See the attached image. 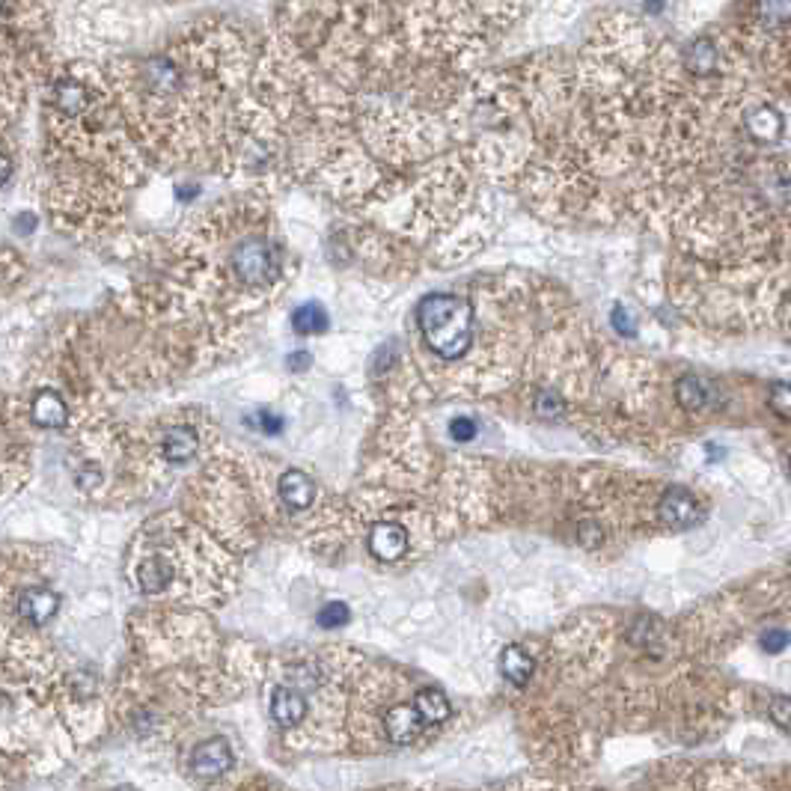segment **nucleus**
I'll return each instance as SVG.
<instances>
[{
	"label": "nucleus",
	"mask_w": 791,
	"mask_h": 791,
	"mask_svg": "<svg viewBox=\"0 0 791 791\" xmlns=\"http://www.w3.org/2000/svg\"><path fill=\"white\" fill-rule=\"evenodd\" d=\"M417 322L426 345L444 357L458 360L473 342V307L455 295H429L417 307Z\"/></svg>",
	"instance_id": "f257e3e1"
},
{
	"label": "nucleus",
	"mask_w": 791,
	"mask_h": 791,
	"mask_svg": "<svg viewBox=\"0 0 791 791\" xmlns=\"http://www.w3.org/2000/svg\"><path fill=\"white\" fill-rule=\"evenodd\" d=\"M232 268L247 283H265V280H274L280 274V256H277V250L268 241L253 238V241H244L235 250Z\"/></svg>",
	"instance_id": "f03ea898"
},
{
	"label": "nucleus",
	"mask_w": 791,
	"mask_h": 791,
	"mask_svg": "<svg viewBox=\"0 0 791 791\" xmlns=\"http://www.w3.org/2000/svg\"><path fill=\"white\" fill-rule=\"evenodd\" d=\"M658 515L670 530H690L702 521L699 503L687 488H667L661 503H658Z\"/></svg>",
	"instance_id": "7ed1b4c3"
},
{
	"label": "nucleus",
	"mask_w": 791,
	"mask_h": 791,
	"mask_svg": "<svg viewBox=\"0 0 791 791\" xmlns=\"http://www.w3.org/2000/svg\"><path fill=\"white\" fill-rule=\"evenodd\" d=\"M232 747L226 738H209L203 744H197L194 756H191V768L200 780H215L232 771Z\"/></svg>",
	"instance_id": "20e7f679"
},
{
	"label": "nucleus",
	"mask_w": 791,
	"mask_h": 791,
	"mask_svg": "<svg viewBox=\"0 0 791 791\" xmlns=\"http://www.w3.org/2000/svg\"><path fill=\"white\" fill-rule=\"evenodd\" d=\"M408 551V533L402 530V524L396 521H381L372 533H369V554L375 560L384 563H396L402 560Z\"/></svg>",
	"instance_id": "39448f33"
},
{
	"label": "nucleus",
	"mask_w": 791,
	"mask_h": 791,
	"mask_svg": "<svg viewBox=\"0 0 791 791\" xmlns=\"http://www.w3.org/2000/svg\"><path fill=\"white\" fill-rule=\"evenodd\" d=\"M60 607V598L48 586H27L18 595V616L27 619L30 625H45Z\"/></svg>",
	"instance_id": "423d86ee"
},
{
	"label": "nucleus",
	"mask_w": 791,
	"mask_h": 791,
	"mask_svg": "<svg viewBox=\"0 0 791 791\" xmlns=\"http://www.w3.org/2000/svg\"><path fill=\"white\" fill-rule=\"evenodd\" d=\"M423 726H426V720L417 711V705H396L384 717V729H387L393 744H414L420 738Z\"/></svg>",
	"instance_id": "0eeeda50"
},
{
	"label": "nucleus",
	"mask_w": 791,
	"mask_h": 791,
	"mask_svg": "<svg viewBox=\"0 0 791 791\" xmlns=\"http://www.w3.org/2000/svg\"><path fill=\"white\" fill-rule=\"evenodd\" d=\"M744 128H747V134L756 143H780L783 140V131H786V119H783V113L777 111V108L759 105V108H753V111L747 113Z\"/></svg>",
	"instance_id": "6e6552de"
},
{
	"label": "nucleus",
	"mask_w": 791,
	"mask_h": 791,
	"mask_svg": "<svg viewBox=\"0 0 791 791\" xmlns=\"http://www.w3.org/2000/svg\"><path fill=\"white\" fill-rule=\"evenodd\" d=\"M720 66V51L717 42L708 36H699L690 42V48L684 51V69L696 78H711Z\"/></svg>",
	"instance_id": "1a4fd4ad"
},
{
	"label": "nucleus",
	"mask_w": 791,
	"mask_h": 791,
	"mask_svg": "<svg viewBox=\"0 0 791 791\" xmlns=\"http://www.w3.org/2000/svg\"><path fill=\"white\" fill-rule=\"evenodd\" d=\"M316 497V485L307 473L301 470H286L280 476V500L292 509V512H301L313 503Z\"/></svg>",
	"instance_id": "9d476101"
},
{
	"label": "nucleus",
	"mask_w": 791,
	"mask_h": 791,
	"mask_svg": "<svg viewBox=\"0 0 791 791\" xmlns=\"http://www.w3.org/2000/svg\"><path fill=\"white\" fill-rule=\"evenodd\" d=\"M271 717L280 726H298L307 717V702L298 690L292 687H277L271 696Z\"/></svg>",
	"instance_id": "9b49d317"
},
{
	"label": "nucleus",
	"mask_w": 791,
	"mask_h": 791,
	"mask_svg": "<svg viewBox=\"0 0 791 791\" xmlns=\"http://www.w3.org/2000/svg\"><path fill=\"white\" fill-rule=\"evenodd\" d=\"M30 414H33V420H36L39 426H45V429H63L66 420H69V408H66V402H63L54 390H42V393H36V399H33V405H30Z\"/></svg>",
	"instance_id": "f8f14e48"
},
{
	"label": "nucleus",
	"mask_w": 791,
	"mask_h": 791,
	"mask_svg": "<svg viewBox=\"0 0 791 791\" xmlns=\"http://www.w3.org/2000/svg\"><path fill=\"white\" fill-rule=\"evenodd\" d=\"M711 393H714L711 384L705 378H699V375H681L676 381V402L678 408L687 411V414H696V411L708 408Z\"/></svg>",
	"instance_id": "ddd939ff"
},
{
	"label": "nucleus",
	"mask_w": 791,
	"mask_h": 791,
	"mask_svg": "<svg viewBox=\"0 0 791 791\" xmlns=\"http://www.w3.org/2000/svg\"><path fill=\"white\" fill-rule=\"evenodd\" d=\"M197 447H200V441H197V432L191 426H173L164 432V458L170 464H185L188 458L197 455Z\"/></svg>",
	"instance_id": "4468645a"
},
{
	"label": "nucleus",
	"mask_w": 791,
	"mask_h": 791,
	"mask_svg": "<svg viewBox=\"0 0 791 791\" xmlns=\"http://www.w3.org/2000/svg\"><path fill=\"white\" fill-rule=\"evenodd\" d=\"M500 670H503V676L509 678L512 684H524L527 678L533 676L536 661H533V655H530L527 649H521V646H506V652L500 655Z\"/></svg>",
	"instance_id": "2eb2a0df"
},
{
	"label": "nucleus",
	"mask_w": 791,
	"mask_h": 791,
	"mask_svg": "<svg viewBox=\"0 0 791 791\" xmlns=\"http://www.w3.org/2000/svg\"><path fill=\"white\" fill-rule=\"evenodd\" d=\"M414 705H417V711L423 714V720L432 723V726L450 720V699H447V693L438 690V687H426V690H420L417 699H414Z\"/></svg>",
	"instance_id": "dca6fc26"
},
{
	"label": "nucleus",
	"mask_w": 791,
	"mask_h": 791,
	"mask_svg": "<svg viewBox=\"0 0 791 791\" xmlns=\"http://www.w3.org/2000/svg\"><path fill=\"white\" fill-rule=\"evenodd\" d=\"M328 325H331V319H328L325 307L316 304V301H310V304H304V307H298L292 313V328L298 334H325Z\"/></svg>",
	"instance_id": "f3484780"
},
{
	"label": "nucleus",
	"mask_w": 791,
	"mask_h": 791,
	"mask_svg": "<svg viewBox=\"0 0 791 791\" xmlns=\"http://www.w3.org/2000/svg\"><path fill=\"white\" fill-rule=\"evenodd\" d=\"M170 580H173V565L158 560V557L140 563V568H137V586L143 592H161Z\"/></svg>",
	"instance_id": "a211bd4d"
},
{
	"label": "nucleus",
	"mask_w": 791,
	"mask_h": 791,
	"mask_svg": "<svg viewBox=\"0 0 791 791\" xmlns=\"http://www.w3.org/2000/svg\"><path fill=\"white\" fill-rule=\"evenodd\" d=\"M759 15L768 27H791V0H759Z\"/></svg>",
	"instance_id": "6ab92c4d"
},
{
	"label": "nucleus",
	"mask_w": 791,
	"mask_h": 791,
	"mask_svg": "<svg viewBox=\"0 0 791 791\" xmlns=\"http://www.w3.org/2000/svg\"><path fill=\"white\" fill-rule=\"evenodd\" d=\"M316 622H319V628H325V631H337V628H345V625L351 622V610H348V604H342V601H328V604L319 610Z\"/></svg>",
	"instance_id": "aec40b11"
},
{
	"label": "nucleus",
	"mask_w": 791,
	"mask_h": 791,
	"mask_svg": "<svg viewBox=\"0 0 791 791\" xmlns=\"http://www.w3.org/2000/svg\"><path fill=\"white\" fill-rule=\"evenodd\" d=\"M768 408L780 417V420H791V384L789 381H774L771 393H768Z\"/></svg>",
	"instance_id": "412c9836"
},
{
	"label": "nucleus",
	"mask_w": 791,
	"mask_h": 791,
	"mask_svg": "<svg viewBox=\"0 0 791 791\" xmlns=\"http://www.w3.org/2000/svg\"><path fill=\"white\" fill-rule=\"evenodd\" d=\"M533 408H536V414H539V417H545V420H560V417L565 414L563 396H560V393H554V390H542V393L536 396Z\"/></svg>",
	"instance_id": "4be33fe9"
},
{
	"label": "nucleus",
	"mask_w": 791,
	"mask_h": 791,
	"mask_svg": "<svg viewBox=\"0 0 791 791\" xmlns=\"http://www.w3.org/2000/svg\"><path fill=\"white\" fill-rule=\"evenodd\" d=\"M768 714H771V720H774L780 729H786V732H789L791 729V696L777 693V696L771 699V705H768Z\"/></svg>",
	"instance_id": "5701e85b"
},
{
	"label": "nucleus",
	"mask_w": 791,
	"mask_h": 791,
	"mask_svg": "<svg viewBox=\"0 0 791 791\" xmlns=\"http://www.w3.org/2000/svg\"><path fill=\"white\" fill-rule=\"evenodd\" d=\"M476 432H479V426L470 417H455L450 423V438L455 444H470L476 438Z\"/></svg>",
	"instance_id": "b1692460"
},
{
	"label": "nucleus",
	"mask_w": 791,
	"mask_h": 791,
	"mask_svg": "<svg viewBox=\"0 0 791 791\" xmlns=\"http://www.w3.org/2000/svg\"><path fill=\"white\" fill-rule=\"evenodd\" d=\"M762 649H765V655H780V652H786V649H789V631H783V628L765 631V634H762Z\"/></svg>",
	"instance_id": "393cba45"
},
{
	"label": "nucleus",
	"mask_w": 791,
	"mask_h": 791,
	"mask_svg": "<svg viewBox=\"0 0 791 791\" xmlns=\"http://www.w3.org/2000/svg\"><path fill=\"white\" fill-rule=\"evenodd\" d=\"M652 625H655V619L652 616H643V619H637V625L631 628V643H637V646H652V640L658 637V631H652Z\"/></svg>",
	"instance_id": "a878e982"
},
{
	"label": "nucleus",
	"mask_w": 791,
	"mask_h": 791,
	"mask_svg": "<svg viewBox=\"0 0 791 791\" xmlns=\"http://www.w3.org/2000/svg\"><path fill=\"white\" fill-rule=\"evenodd\" d=\"M610 319H613V328L622 334V337H637V325H634V319L628 316V310L622 307V304H616L613 307V313H610Z\"/></svg>",
	"instance_id": "bb28decb"
},
{
	"label": "nucleus",
	"mask_w": 791,
	"mask_h": 791,
	"mask_svg": "<svg viewBox=\"0 0 791 791\" xmlns=\"http://www.w3.org/2000/svg\"><path fill=\"white\" fill-rule=\"evenodd\" d=\"M577 533H580V545H583V548H598V545H601V527H598V524L583 521V524L577 527Z\"/></svg>",
	"instance_id": "cd10ccee"
},
{
	"label": "nucleus",
	"mask_w": 791,
	"mask_h": 791,
	"mask_svg": "<svg viewBox=\"0 0 791 791\" xmlns=\"http://www.w3.org/2000/svg\"><path fill=\"white\" fill-rule=\"evenodd\" d=\"M259 426H262L265 435H280L286 423H283V417H277V414H271V411H262V414H259Z\"/></svg>",
	"instance_id": "c85d7f7f"
},
{
	"label": "nucleus",
	"mask_w": 791,
	"mask_h": 791,
	"mask_svg": "<svg viewBox=\"0 0 791 791\" xmlns=\"http://www.w3.org/2000/svg\"><path fill=\"white\" fill-rule=\"evenodd\" d=\"M310 363H313V357H310L307 351H292V354L286 357V366H289L292 372H304Z\"/></svg>",
	"instance_id": "c756f323"
},
{
	"label": "nucleus",
	"mask_w": 791,
	"mask_h": 791,
	"mask_svg": "<svg viewBox=\"0 0 791 791\" xmlns=\"http://www.w3.org/2000/svg\"><path fill=\"white\" fill-rule=\"evenodd\" d=\"M786 473H789V479H791V455L786 458Z\"/></svg>",
	"instance_id": "7c9ffc66"
},
{
	"label": "nucleus",
	"mask_w": 791,
	"mask_h": 791,
	"mask_svg": "<svg viewBox=\"0 0 791 791\" xmlns=\"http://www.w3.org/2000/svg\"><path fill=\"white\" fill-rule=\"evenodd\" d=\"M789 339H791V325H789Z\"/></svg>",
	"instance_id": "2f4dec72"
}]
</instances>
